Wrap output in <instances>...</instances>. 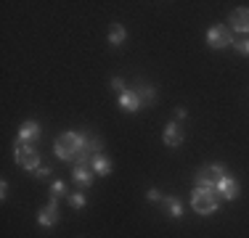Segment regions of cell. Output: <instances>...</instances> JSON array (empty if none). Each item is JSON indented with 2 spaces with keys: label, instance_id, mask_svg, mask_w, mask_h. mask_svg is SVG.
Returning <instances> with one entry per match:
<instances>
[{
  "label": "cell",
  "instance_id": "11",
  "mask_svg": "<svg viewBox=\"0 0 249 238\" xmlns=\"http://www.w3.org/2000/svg\"><path fill=\"white\" fill-rule=\"evenodd\" d=\"M117 103H120V109L127 111V114H135V111L141 109V98L135 90H124L120 98H117Z\"/></svg>",
  "mask_w": 249,
  "mask_h": 238
},
{
  "label": "cell",
  "instance_id": "23",
  "mask_svg": "<svg viewBox=\"0 0 249 238\" xmlns=\"http://www.w3.org/2000/svg\"><path fill=\"white\" fill-rule=\"evenodd\" d=\"M186 117H188V111L183 109V106H178V109H175V122H183Z\"/></svg>",
  "mask_w": 249,
  "mask_h": 238
},
{
  "label": "cell",
  "instance_id": "1",
  "mask_svg": "<svg viewBox=\"0 0 249 238\" xmlns=\"http://www.w3.org/2000/svg\"><path fill=\"white\" fill-rule=\"evenodd\" d=\"M85 143H88V135H85V133H77V130H67V133H64L61 138L56 140L53 151H56V156L61 159V162H77V156L82 153Z\"/></svg>",
  "mask_w": 249,
  "mask_h": 238
},
{
  "label": "cell",
  "instance_id": "7",
  "mask_svg": "<svg viewBox=\"0 0 249 238\" xmlns=\"http://www.w3.org/2000/svg\"><path fill=\"white\" fill-rule=\"evenodd\" d=\"M217 196L220 199H225V201H233V199H239V180H236L233 175H223L220 180H217Z\"/></svg>",
  "mask_w": 249,
  "mask_h": 238
},
{
  "label": "cell",
  "instance_id": "5",
  "mask_svg": "<svg viewBox=\"0 0 249 238\" xmlns=\"http://www.w3.org/2000/svg\"><path fill=\"white\" fill-rule=\"evenodd\" d=\"M236 40H233V32H231L228 27H223V24H215V27H210V32H207V45L215 48V51H223V48H231Z\"/></svg>",
  "mask_w": 249,
  "mask_h": 238
},
{
  "label": "cell",
  "instance_id": "17",
  "mask_svg": "<svg viewBox=\"0 0 249 238\" xmlns=\"http://www.w3.org/2000/svg\"><path fill=\"white\" fill-rule=\"evenodd\" d=\"M51 196H53V199H61V196H67V183H64V180H53V183H51Z\"/></svg>",
  "mask_w": 249,
  "mask_h": 238
},
{
  "label": "cell",
  "instance_id": "4",
  "mask_svg": "<svg viewBox=\"0 0 249 238\" xmlns=\"http://www.w3.org/2000/svg\"><path fill=\"white\" fill-rule=\"evenodd\" d=\"M14 159L19 167H24V170L35 172L40 170V153L35 151V146H29V143H16L14 146Z\"/></svg>",
  "mask_w": 249,
  "mask_h": 238
},
{
  "label": "cell",
  "instance_id": "19",
  "mask_svg": "<svg viewBox=\"0 0 249 238\" xmlns=\"http://www.w3.org/2000/svg\"><path fill=\"white\" fill-rule=\"evenodd\" d=\"M236 51L241 53V56H249V37H244V40H236Z\"/></svg>",
  "mask_w": 249,
  "mask_h": 238
},
{
  "label": "cell",
  "instance_id": "16",
  "mask_svg": "<svg viewBox=\"0 0 249 238\" xmlns=\"http://www.w3.org/2000/svg\"><path fill=\"white\" fill-rule=\"evenodd\" d=\"M124 40H127V29H124L122 24H111V29H109V43H111V45H122Z\"/></svg>",
  "mask_w": 249,
  "mask_h": 238
},
{
  "label": "cell",
  "instance_id": "21",
  "mask_svg": "<svg viewBox=\"0 0 249 238\" xmlns=\"http://www.w3.org/2000/svg\"><path fill=\"white\" fill-rule=\"evenodd\" d=\"M35 177H37V180H48V175H51V167H40V170H35L32 172Z\"/></svg>",
  "mask_w": 249,
  "mask_h": 238
},
{
  "label": "cell",
  "instance_id": "15",
  "mask_svg": "<svg viewBox=\"0 0 249 238\" xmlns=\"http://www.w3.org/2000/svg\"><path fill=\"white\" fill-rule=\"evenodd\" d=\"M164 206L170 209V217H175V220H180L183 217V201L180 199H175V196H164Z\"/></svg>",
  "mask_w": 249,
  "mask_h": 238
},
{
  "label": "cell",
  "instance_id": "14",
  "mask_svg": "<svg viewBox=\"0 0 249 238\" xmlns=\"http://www.w3.org/2000/svg\"><path fill=\"white\" fill-rule=\"evenodd\" d=\"M90 170L96 172V175H101V177H106V175H111V162L104 156V153H98L96 159L90 162Z\"/></svg>",
  "mask_w": 249,
  "mask_h": 238
},
{
  "label": "cell",
  "instance_id": "9",
  "mask_svg": "<svg viewBox=\"0 0 249 238\" xmlns=\"http://www.w3.org/2000/svg\"><path fill=\"white\" fill-rule=\"evenodd\" d=\"M162 140H164V146H170V148H178L183 143V133H180V124L175 122H167L164 124V133H162Z\"/></svg>",
  "mask_w": 249,
  "mask_h": 238
},
{
  "label": "cell",
  "instance_id": "18",
  "mask_svg": "<svg viewBox=\"0 0 249 238\" xmlns=\"http://www.w3.org/2000/svg\"><path fill=\"white\" fill-rule=\"evenodd\" d=\"M69 204H72V209H82V206L88 204V199H85V193H69Z\"/></svg>",
  "mask_w": 249,
  "mask_h": 238
},
{
  "label": "cell",
  "instance_id": "6",
  "mask_svg": "<svg viewBox=\"0 0 249 238\" xmlns=\"http://www.w3.org/2000/svg\"><path fill=\"white\" fill-rule=\"evenodd\" d=\"M58 220H61V212H58V199H53V196H51V201L37 212V225H43V228H53V225H58Z\"/></svg>",
  "mask_w": 249,
  "mask_h": 238
},
{
  "label": "cell",
  "instance_id": "8",
  "mask_svg": "<svg viewBox=\"0 0 249 238\" xmlns=\"http://www.w3.org/2000/svg\"><path fill=\"white\" fill-rule=\"evenodd\" d=\"M40 133H43V127H40L35 119H27L19 127V133H16V143H29V146H32L35 140H40Z\"/></svg>",
  "mask_w": 249,
  "mask_h": 238
},
{
  "label": "cell",
  "instance_id": "22",
  "mask_svg": "<svg viewBox=\"0 0 249 238\" xmlns=\"http://www.w3.org/2000/svg\"><path fill=\"white\" fill-rule=\"evenodd\" d=\"M111 87H114V90H120V95L127 90V87H124V82L120 80V77H114V80H111Z\"/></svg>",
  "mask_w": 249,
  "mask_h": 238
},
{
  "label": "cell",
  "instance_id": "13",
  "mask_svg": "<svg viewBox=\"0 0 249 238\" xmlns=\"http://www.w3.org/2000/svg\"><path fill=\"white\" fill-rule=\"evenodd\" d=\"M135 93H138V98H141V103H146V106H151L154 101H157V90L149 85V82H138V87H135Z\"/></svg>",
  "mask_w": 249,
  "mask_h": 238
},
{
  "label": "cell",
  "instance_id": "20",
  "mask_svg": "<svg viewBox=\"0 0 249 238\" xmlns=\"http://www.w3.org/2000/svg\"><path fill=\"white\" fill-rule=\"evenodd\" d=\"M146 199H149V201H154V204H159V201H162V199H164V196H162V193H159V190H157V188H149V190H146Z\"/></svg>",
  "mask_w": 249,
  "mask_h": 238
},
{
  "label": "cell",
  "instance_id": "12",
  "mask_svg": "<svg viewBox=\"0 0 249 238\" xmlns=\"http://www.w3.org/2000/svg\"><path fill=\"white\" fill-rule=\"evenodd\" d=\"M93 175H96V172H93L90 167H80V164H74V170H72V180H74L80 188L93 186Z\"/></svg>",
  "mask_w": 249,
  "mask_h": 238
},
{
  "label": "cell",
  "instance_id": "24",
  "mask_svg": "<svg viewBox=\"0 0 249 238\" xmlns=\"http://www.w3.org/2000/svg\"><path fill=\"white\" fill-rule=\"evenodd\" d=\"M5 196H8V183H0V199H5Z\"/></svg>",
  "mask_w": 249,
  "mask_h": 238
},
{
  "label": "cell",
  "instance_id": "2",
  "mask_svg": "<svg viewBox=\"0 0 249 238\" xmlns=\"http://www.w3.org/2000/svg\"><path fill=\"white\" fill-rule=\"evenodd\" d=\"M191 206H194V212H196V214L207 217V214L217 212V206H220V196H217L215 190L194 188V193H191Z\"/></svg>",
  "mask_w": 249,
  "mask_h": 238
},
{
  "label": "cell",
  "instance_id": "3",
  "mask_svg": "<svg viewBox=\"0 0 249 238\" xmlns=\"http://www.w3.org/2000/svg\"><path fill=\"white\" fill-rule=\"evenodd\" d=\"M223 175H228V172H225V167L220 162H212V164L201 167V170L196 172V188L215 190L217 188V180H220ZM215 193H217V190H215Z\"/></svg>",
  "mask_w": 249,
  "mask_h": 238
},
{
  "label": "cell",
  "instance_id": "10",
  "mask_svg": "<svg viewBox=\"0 0 249 238\" xmlns=\"http://www.w3.org/2000/svg\"><path fill=\"white\" fill-rule=\"evenodd\" d=\"M231 29L241 34H249V8H236L231 14Z\"/></svg>",
  "mask_w": 249,
  "mask_h": 238
}]
</instances>
